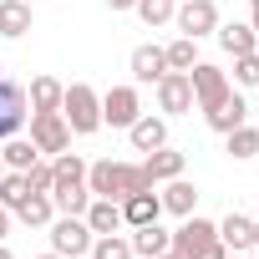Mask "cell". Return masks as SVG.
<instances>
[{"instance_id":"obj_18","label":"cell","mask_w":259,"mask_h":259,"mask_svg":"<svg viewBox=\"0 0 259 259\" xmlns=\"http://www.w3.org/2000/svg\"><path fill=\"white\" fill-rule=\"evenodd\" d=\"M219 239H224L229 254L254 249V219H244V213H224V219H219Z\"/></svg>"},{"instance_id":"obj_40","label":"cell","mask_w":259,"mask_h":259,"mask_svg":"<svg viewBox=\"0 0 259 259\" xmlns=\"http://www.w3.org/2000/svg\"><path fill=\"white\" fill-rule=\"evenodd\" d=\"M254 249H259V219H254Z\"/></svg>"},{"instance_id":"obj_9","label":"cell","mask_w":259,"mask_h":259,"mask_svg":"<svg viewBox=\"0 0 259 259\" xmlns=\"http://www.w3.org/2000/svg\"><path fill=\"white\" fill-rule=\"evenodd\" d=\"M173 21H178V31L183 36H213L219 31V6H213V0H183V6L173 11Z\"/></svg>"},{"instance_id":"obj_10","label":"cell","mask_w":259,"mask_h":259,"mask_svg":"<svg viewBox=\"0 0 259 259\" xmlns=\"http://www.w3.org/2000/svg\"><path fill=\"white\" fill-rule=\"evenodd\" d=\"M208 239H219V224H213V219H198V213H188V219L173 229V249H178L183 259H193V249H203Z\"/></svg>"},{"instance_id":"obj_24","label":"cell","mask_w":259,"mask_h":259,"mask_svg":"<svg viewBox=\"0 0 259 259\" xmlns=\"http://www.w3.org/2000/svg\"><path fill=\"white\" fill-rule=\"evenodd\" d=\"M16 219H21V224H31V229H46V224L56 219V203H51V193H31V198L16 208Z\"/></svg>"},{"instance_id":"obj_36","label":"cell","mask_w":259,"mask_h":259,"mask_svg":"<svg viewBox=\"0 0 259 259\" xmlns=\"http://www.w3.org/2000/svg\"><path fill=\"white\" fill-rule=\"evenodd\" d=\"M249 26H254V36H259V0H249Z\"/></svg>"},{"instance_id":"obj_22","label":"cell","mask_w":259,"mask_h":259,"mask_svg":"<svg viewBox=\"0 0 259 259\" xmlns=\"http://www.w3.org/2000/svg\"><path fill=\"white\" fill-rule=\"evenodd\" d=\"M213 36H219V46H224L229 56H244V51H254V46H259V36H254V26H249V21H229V26L219 21V31H213Z\"/></svg>"},{"instance_id":"obj_35","label":"cell","mask_w":259,"mask_h":259,"mask_svg":"<svg viewBox=\"0 0 259 259\" xmlns=\"http://www.w3.org/2000/svg\"><path fill=\"white\" fill-rule=\"evenodd\" d=\"M6 234H11V208L0 203V239H6Z\"/></svg>"},{"instance_id":"obj_13","label":"cell","mask_w":259,"mask_h":259,"mask_svg":"<svg viewBox=\"0 0 259 259\" xmlns=\"http://www.w3.org/2000/svg\"><path fill=\"white\" fill-rule=\"evenodd\" d=\"M127 138H133V148H138V153H153V148H163V143H168V117H153V112H143L133 127H127Z\"/></svg>"},{"instance_id":"obj_20","label":"cell","mask_w":259,"mask_h":259,"mask_svg":"<svg viewBox=\"0 0 259 259\" xmlns=\"http://www.w3.org/2000/svg\"><path fill=\"white\" fill-rule=\"evenodd\" d=\"M81 219H87L92 234H117V229H122V203H117V198H92Z\"/></svg>"},{"instance_id":"obj_21","label":"cell","mask_w":259,"mask_h":259,"mask_svg":"<svg viewBox=\"0 0 259 259\" xmlns=\"http://www.w3.org/2000/svg\"><path fill=\"white\" fill-rule=\"evenodd\" d=\"M31 31V0H0V36L21 41Z\"/></svg>"},{"instance_id":"obj_26","label":"cell","mask_w":259,"mask_h":259,"mask_svg":"<svg viewBox=\"0 0 259 259\" xmlns=\"http://www.w3.org/2000/svg\"><path fill=\"white\" fill-rule=\"evenodd\" d=\"M0 158H6V168L26 173V168H31V163H36L41 153H36V143H31V138H21V133H16V138H6V148H0Z\"/></svg>"},{"instance_id":"obj_28","label":"cell","mask_w":259,"mask_h":259,"mask_svg":"<svg viewBox=\"0 0 259 259\" xmlns=\"http://www.w3.org/2000/svg\"><path fill=\"white\" fill-rule=\"evenodd\" d=\"M31 198V183H26V173H16V168H6V178H0V203H6L11 213L21 208Z\"/></svg>"},{"instance_id":"obj_29","label":"cell","mask_w":259,"mask_h":259,"mask_svg":"<svg viewBox=\"0 0 259 259\" xmlns=\"http://www.w3.org/2000/svg\"><path fill=\"white\" fill-rule=\"evenodd\" d=\"M92 259H133V244L122 234H97L92 239Z\"/></svg>"},{"instance_id":"obj_8","label":"cell","mask_w":259,"mask_h":259,"mask_svg":"<svg viewBox=\"0 0 259 259\" xmlns=\"http://www.w3.org/2000/svg\"><path fill=\"white\" fill-rule=\"evenodd\" d=\"M158 112H168V117L193 112V81H188V71H163L158 76Z\"/></svg>"},{"instance_id":"obj_11","label":"cell","mask_w":259,"mask_h":259,"mask_svg":"<svg viewBox=\"0 0 259 259\" xmlns=\"http://www.w3.org/2000/svg\"><path fill=\"white\" fill-rule=\"evenodd\" d=\"M158 219H163L158 188H148V193H127V198H122V224H127V229H143V224H158Z\"/></svg>"},{"instance_id":"obj_33","label":"cell","mask_w":259,"mask_h":259,"mask_svg":"<svg viewBox=\"0 0 259 259\" xmlns=\"http://www.w3.org/2000/svg\"><path fill=\"white\" fill-rule=\"evenodd\" d=\"M51 178H56V173H51V163H41V158L26 168V183H31V193H51Z\"/></svg>"},{"instance_id":"obj_17","label":"cell","mask_w":259,"mask_h":259,"mask_svg":"<svg viewBox=\"0 0 259 259\" xmlns=\"http://www.w3.org/2000/svg\"><path fill=\"white\" fill-rule=\"evenodd\" d=\"M158 198H163V213H178V219L198 213V188H193L188 178H168V188H163Z\"/></svg>"},{"instance_id":"obj_15","label":"cell","mask_w":259,"mask_h":259,"mask_svg":"<svg viewBox=\"0 0 259 259\" xmlns=\"http://www.w3.org/2000/svg\"><path fill=\"white\" fill-rule=\"evenodd\" d=\"M133 259H158L163 249H173V234L163 229V224H143V229H133Z\"/></svg>"},{"instance_id":"obj_6","label":"cell","mask_w":259,"mask_h":259,"mask_svg":"<svg viewBox=\"0 0 259 259\" xmlns=\"http://www.w3.org/2000/svg\"><path fill=\"white\" fill-rule=\"evenodd\" d=\"M26 117H31V107H26V87L11 81L6 71H0V143L16 138L21 127H26Z\"/></svg>"},{"instance_id":"obj_7","label":"cell","mask_w":259,"mask_h":259,"mask_svg":"<svg viewBox=\"0 0 259 259\" xmlns=\"http://www.w3.org/2000/svg\"><path fill=\"white\" fill-rule=\"evenodd\" d=\"M188 81H193V107H198V112H208L213 102H224V97H229V87H234V81H229L213 61H193Z\"/></svg>"},{"instance_id":"obj_32","label":"cell","mask_w":259,"mask_h":259,"mask_svg":"<svg viewBox=\"0 0 259 259\" xmlns=\"http://www.w3.org/2000/svg\"><path fill=\"white\" fill-rule=\"evenodd\" d=\"M234 81H239V87H259V51L234 56Z\"/></svg>"},{"instance_id":"obj_5","label":"cell","mask_w":259,"mask_h":259,"mask_svg":"<svg viewBox=\"0 0 259 259\" xmlns=\"http://www.w3.org/2000/svg\"><path fill=\"white\" fill-rule=\"evenodd\" d=\"M31 143H36V153H46V158L66 153V148H71L66 117H61V112H31Z\"/></svg>"},{"instance_id":"obj_3","label":"cell","mask_w":259,"mask_h":259,"mask_svg":"<svg viewBox=\"0 0 259 259\" xmlns=\"http://www.w3.org/2000/svg\"><path fill=\"white\" fill-rule=\"evenodd\" d=\"M46 229H51V249H56V254H66V259L92 254V239H97V234L87 229V219H81V213H56Z\"/></svg>"},{"instance_id":"obj_31","label":"cell","mask_w":259,"mask_h":259,"mask_svg":"<svg viewBox=\"0 0 259 259\" xmlns=\"http://www.w3.org/2000/svg\"><path fill=\"white\" fill-rule=\"evenodd\" d=\"M148 26H168L173 21V11H178V0H138V6H133Z\"/></svg>"},{"instance_id":"obj_14","label":"cell","mask_w":259,"mask_h":259,"mask_svg":"<svg viewBox=\"0 0 259 259\" xmlns=\"http://www.w3.org/2000/svg\"><path fill=\"white\" fill-rule=\"evenodd\" d=\"M127 66H133V76H138V81H153V87H158V76L168 71V56H163V46H153V41H148V46H133Z\"/></svg>"},{"instance_id":"obj_37","label":"cell","mask_w":259,"mask_h":259,"mask_svg":"<svg viewBox=\"0 0 259 259\" xmlns=\"http://www.w3.org/2000/svg\"><path fill=\"white\" fill-rule=\"evenodd\" d=\"M138 0H107V11H133Z\"/></svg>"},{"instance_id":"obj_30","label":"cell","mask_w":259,"mask_h":259,"mask_svg":"<svg viewBox=\"0 0 259 259\" xmlns=\"http://www.w3.org/2000/svg\"><path fill=\"white\" fill-rule=\"evenodd\" d=\"M51 203H56V213H87L92 188H87V183H81V188H61V193H51Z\"/></svg>"},{"instance_id":"obj_12","label":"cell","mask_w":259,"mask_h":259,"mask_svg":"<svg viewBox=\"0 0 259 259\" xmlns=\"http://www.w3.org/2000/svg\"><path fill=\"white\" fill-rule=\"evenodd\" d=\"M203 122L213 127V133H234L239 122H249V107H244V97L229 87V97H224V102H213V107L203 112Z\"/></svg>"},{"instance_id":"obj_34","label":"cell","mask_w":259,"mask_h":259,"mask_svg":"<svg viewBox=\"0 0 259 259\" xmlns=\"http://www.w3.org/2000/svg\"><path fill=\"white\" fill-rule=\"evenodd\" d=\"M193 259H229V249H224V239H208L203 249H193Z\"/></svg>"},{"instance_id":"obj_39","label":"cell","mask_w":259,"mask_h":259,"mask_svg":"<svg viewBox=\"0 0 259 259\" xmlns=\"http://www.w3.org/2000/svg\"><path fill=\"white\" fill-rule=\"evenodd\" d=\"M0 259H16V254H11V249H6V239H0Z\"/></svg>"},{"instance_id":"obj_44","label":"cell","mask_w":259,"mask_h":259,"mask_svg":"<svg viewBox=\"0 0 259 259\" xmlns=\"http://www.w3.org/2000/svg\"><path fill=\"white\" fill-rule=\"evenodd\" d=\"M0 71H6V66H0Z\"/></svg>"},{"instance_id":"obj_41","label":"cell","mask_w":259,"mask_h":259,"mask_svg":"<svg viewBox=\"0 0 259 259\" xmlns=\"http://www.w3.org/2000/svg\"><path fill=\"white\" fill-rule=\"evenodd\" d=\"M41 259H66V254H56V249H51V254H41Z\"/></svg>"},{"instance_id":"obj_1","label":"cell","mask_w":259,"mask_h":259,"mask_svg":"<svg viewBox=\"0 0 259 259\" xmlns=\"http://www.w3.org/2000/svg\"><path fill=\"white\" fill-rule=\"evenodd\" d=\"M87 188H92V198H127V193H148V188H158L153 178H148V168L143 163H117V158H102V163H87Z\"/></svg>"},{"instance_id":"obj_23","label":"cell","mask_w":259,"mask_h":259,"mask_svg":"<svg viewBox=\"0 0 259 259\" xmlns=\"http://www.w3.org/2000/svg\"><path fill=\"white\" fill-rule=\"evenodd\" d=\"M51 173H56V178H51V193L81 188V183H87V163H81L76 153H56V158H51Z\"/></svg>"},{"instance_id":"obj_19","label":"cell","mask_w":259,"mask_h":259,"mask_svg":"<svg viewBox=\"0 0 259 259\" xmlns=\"http://www.w3.org/2000/svg\"><path fill=\"white\" fill-rule=\"evenodd\" d=\"M61 97H66V87H61L56 76H36V81L26 87V107H31V112H61Z\"/></svg>"},{"instance_id":"obj_25","label":"cell","mask_w":259,"mask_h":259,"mask_svg":"<svg viewBox=\"0 0 259 259\" xmlns=\"http://www.w3.org/2000/svg\"><path fill=\"white\" fill-rule=\"evenodd\" d=\"M224 148H229V158H254L259 153V127H249V122H239L234 133H224Z\"/></svg>"},{"instance_id":"obj_38","label":"cell","mask_w":259,"mask_h":259,"mask_svg":"<svg viewBox=\"0 0 259 259\" xmlns=\"http://www.w3.org/2000/svg\"><path fill=\"white\" fill-rule=\"evenodd\" d=\"M158 259H183V254H178V249H163V254H158Z\"/></svg>"},{"instance_id":"obj_4","label":"cell","mask_w":259,"mask_h":259,"mask_svg":"<svg viewBox=\"0 0 259 259\" xmlns=\"http://www.w3.org/2000/svg\"><path fill=\"white\" fill-rule=\"evenodd\" d=\"M143 117V97H138V87H107L102 92V127H133Z\"/></svg>"},{"instance_id":"obj_42","label":"cell","mask_w":259,"mask_h":259,"mask_svg":"<svg viewBox=\"0 0 259 259\" xmlns=\"http://www.w3.org/2000/svg\"><path fill=\"white\" fill-rule=\"evenodd\" d=\"M0 178H6V158H0Z\"/></svg>"},{"instance_id":"obj_43","label":"cell","mask_w":259,"mask_h":259,"mask_svg":"<svg viewBox=\"0 0 259 259\" xmlns=\"http://www.w3.org/2000/svg\"><path fill=\"white\" fill-rule=\"evenodd\" d=\"M229 259H244V254H229Z\"/></svg>"},{"instance_id":"obj_2","label":"cell","mask_w":259,"mask_h":259,"mask_svg":"<svg viewBox=\"0 0 259 259\" xmlns=\"http://www.w3.org/2000/svg\"><path fill=\"white\" fill-rule=\"evenodd\" d=\"M61 117L71 127V138H92L102 127V92L87 87V81H71L66 97H61Z\"/></svg>"},{"instance_id":"obj_16","label":"cell","mask_w":259,"mask_h":259,"mask_svg":"<svg viewBox=\"0 0 259 259\" xmlns=\"http://www.w3.org/2000/svg\"><path fill=\"white\" fill-rule=\"evenodd\" d=\"M183 163H188V158H183L178 148H168V143H163V148H153V153L143 158V168H148V178H153V183H168V178H183Z\"/></svg>"},{"instance_id":"obj_27","label":"cell","mask_w":259,"mask_h":259,"mask_svg":"<svg viewBox=\"0 0 259 259\" xmlns=\"http://www.w3.org/2000/svg\"><path fill=\"white\" fill-rule=\"evenodd\" d=\"M163 56H168V71H193V61H198V41H193V36H178V41L163 46Z\"/></svg>"}]
</instances>
